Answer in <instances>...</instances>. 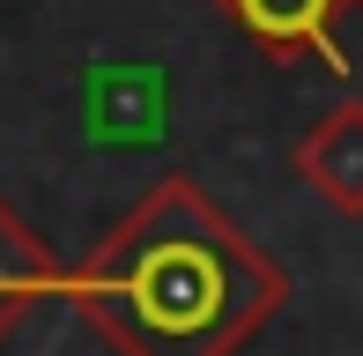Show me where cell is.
I'll list each match as a JSON object with an SVG mask.
<instances>
[{"instance_id": "cell-2", "label": "cell", "mask_w": 363, "mask_h": 356, "mask_svg": "<svg viewBox=\"0 0 363 356\" xmlns=\"http://www.w3.org/2000/svg\"><path fill=\"white\" fill-rule=\"evenodd\" d=\"M223 23L245 45H259L267 60H319V67H349L341 52V15L349 0H216Z\"/></svg>"}, {"instance_id": "cell-4", "label": "cell", "mask_w": 363, "mask_h": 356, "mask_svg": "<svg viewBox=\"0 0 363 356\" xmlns=\"http://www.w3.org/2000/svg\"><path fill=\"white\" fill-rule=\"evenodd\" d=\"M163 67H96L89 89H82V119H89V134L104 141V149H134V141H156L163 134Z\"/></svg>"}, {"instance_id": "cell-5", "label": "cell", "mask_w": 363, "mask_h": 356, "mask_svg": "<svg viewBox=\"0 0 363 356\" xmlns=\"http://www.w3.org/2000/svg\"><path fill=\"white\" fill-rule=\"evenodd\" d=\"M52 289H60V252H52V238L0 201V342H8V334L23 327Z\"/></svg>"}, {"instance_id": "cell-1", "label": "cell", "mask_w": 363, "mask_h": 356, "mask_svg": "<svg viewBox=\"0 0 363 356\" xmlns=\"http://www.w3.org/2000/svg\"><path fill=\"white\" fill-rule=\"evenodd\" d=\"M67 297L119 356H238L289 304V274L201 178L163 171L82 252Z\"/></svg>"}, {"instance_id": "cell-6", "label": "cell", "mask_w": 363, "mask_h": 356, "mask_svg": "<svg viewBox=\"0 0 363 356\" xmlns=\"http://www.w3.org/2000/svg\"><path fill=\"white\" fill-rule=\"evenodd\" d=\"M349 8H363V0H349Z\"/></svg>"}, {"instance_id": "cell-3", "label": "cell", "mask_w": 363, "mask_h": 356, "mask_svg": "<svg viewBox=\"0 0 363 356\" xmlns=\"http://www.w3.org/2000/svg\"><path fill=\"white\" fill-rule=\"evenodd\" d=\"M289 171L319 193L334 216H363V96H341L296 134Z\"/></svg>"}]
</instances>
